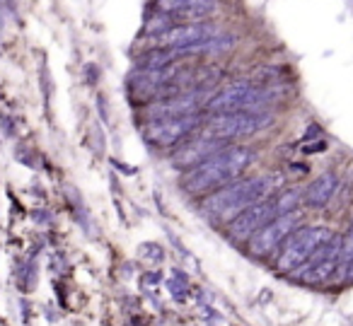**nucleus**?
<instances>
[{
  "label": "nucleus",
  "instance_id": "obj_1",
  "mask_svg": "<svg viewBox=\"0 0 353 326\" xmlns=\"http://www.w3.org/2000/svg\"><path fill=\"white\" fill-rule=\"evenodd\" d=\"M281 186H283V176L279 174H259L250 176V179H235L230 184L221 186L218 191H211L201 201V213L206 218L216 220V223H230L245 208L276 196Z\"/></svg>",
  "mask_w": 353,
  "mask_h": 326
},
{
  "label": "nucleus",
  "instance_id": "obj_2",
  "mask_svg": "<svg viewBox=\"0 0 353 326\" xmlns=\"http://www.w3.org/2000/svg\"><path fill=\"white\" fill-rule=\"evenodd\" d=\"M252 160H254V155H252L250 147L228 145L223 150H218L213 157L203 160L201 165L187 170V174L182 179V189L192 196L221 189V186L240 179V174L252 165Z\"/></svg>",
  "mask_w": 353,
  "mask_h": 326
},
{
  "label": "nucleus",
  "instance_id": "obj_3",
  "mask_svg": "<svg viewBox=\"0 0 353 326\" xmlns=\"http://www.w3.org/2000/svg\"><path fill=\"white\" fill-rule=\"evenodd\" d=\"M332 239V232L327 227H317V225H310V227H298L283 244H281V252L276 256V271L279 273H293L322 247L324 242Z\"/></svg>",
  "mask_w": 353,
  "mask_h": 326
},
{
  "label": "nucleus",
  "instance_id": "obj_4",
  "mask_svg": "<svg viewBox=\"0 0 353 326\" xmlns=\"http://www.w3.org/2000/svg\"><path fill=\"white\" fill-rule=\"evenodd\" d=\"M274 123V114L269 109L264 112H225L213 114V119L206 121V133L213 138L230 143L235 138H247L264 131Z\"/></svg>",
  "mask_w": 353,
  "mask_h": 326
},
{
  "label": "nucleus",
  "instance_id": "obj_5",
  "mask_svg": "<svg viewBox=\"0 0 353 326\" xmlns=\"http://www.w3.org/2000/svg\"><path fill=\"white\" fill-rule=\"evenodd\" d=\"M206 116L201 112L187 114V116H174V119H160V121H148L143 126V136L152 147H174L179 143L189 141V136H196L199 128L203 126Z\"/></svg>",
  "mask_w": 353,
  "mask_h": 326
},
{
  "label": "nucleus",
  "instance_id": "obj_6",
  "mask_svg": "<svg viewBox=\"0 0 353 326\" xmlns=\"http://www.w3.org/2000/svg\"><path fill=\"white\" fill-rule=\"evenodd\" d=\"M336 271H341V237H334L324 242L298 271H293V278L303 285H322Z\"/></svg>",
  "mask_w": 353,
  "mask_h": 326
},
{
  "label": "nucleus",
  "instance_id": "obj_7",
  "mask_svg": "<svg viewBox=\"0 0 353 326\" xmlns=\"http://www.w3.org/2000/svg\"><path fill=\"white\" fill-rule=\"evenodd\" d=\"M208 99L211 97H206V90H201V88L179 90V92H172V94H167V97H157V99H152V102H148L145 119L148 121H160V119L187 116V114L201 112Z\"/></svg>",
  "mask_w": 353,
  "mask_h": 326
},
{
  "label": "nucleus",
  "instance_id": "obj_8",
  "mask_svg": "<svg viewBox=\"0 0 353 326\" xmlns=\"http://www.w3.org/2000/svg\"><path fill=\"white\" fill-rule=\"evenodd\" d=\"M300 220H303V213L300 210H293V213H283V215H276L274 220L264 225L256 234H252L247 239V249H250L252 256H269L274 254L295 230L300 227Z\"/></svg>",
  "mask_w": 353,
  "mask_h": 326
},
{
  "label": "nucleus",
  "instance_id": "obj_9",
  "mask_svg": "<svg viewBox=\"0 0 353 326\" xmlns=\"http://www.w3.org/2000/svg\"><path fill=\"white\" fill-rule=\"evenodd\" d=\"M276 215H281L279 205H276V196L259 201V203L245 208L240 215H235V218L228 223V237H230L232 242H247L252 234L259 232V230L264 227L269 220H274Z\"/></svg>",
  "mask_w": 353,
  "mask_h": 326
},
{
  "label": "nucleus",
  "instance_id": "obj_10",
  "mask_svg": "<svg viewBox=\"0 0 353 326\" xmlns=\"http://www.w3.org/2000/svg\"><path fill=\"white\" fill-rule=\"evenodd\" d=\"M218 34V27L213 22H179L167 27L165 32L152 37V46L157 49H182L189 44H199Z\"/></svg>",
  "mask_w": 353,
  "mask_h": 326
},
{
  "label": "nucleus",
  "instance_id": "obj_11",
  "mask_svg": "<svg viewBox=\"0 0 353 326\" xmlns=\"http://www.w3.org/2000/svg\"><path fill=\"white\" fill-rule=\"evenodd\" d=\"M228 145H230V143L221 141V138H213V136H208V133H201V136L196 133V138L184 141V145L172 155V165L179 167V170H192V167L201 165L203 160L213 157L218 150H223V147H228Z\"/></svg>",
  "mask_w": 353,
  "mask_h": 326
},
{
  "label": "nucleus",
  "instance_id": "obj_12",
  "mask_svg": "<svg viewBox=\"0 0 353 326\" xmlns=\"http://www.w3.org/2000/svg\"><path fill=\"white\" fill-rule=\"evenodd\" d=\"M157 10L184 22H206L218 10V0H157Z\"/></svg>",
  "mask_w": 353,
  "mask_h": 326
},
{
  "label": "nucleus",
  "instance_id": "obj_13",
  "mask_svg": "<svg viewBox=\"0 0 353 326\" xmlns=\"http://www.w3.org/2000/svg\"><path fill=\"white\" fill-rule=\"evenodd\" d=\"M254 88V80H235L228 88H223L221 92H216L206 102V112L211 114H225V112H240L245 104L247 92Z\"/></svg>",
  "mask_w": 353,
  "mask_h": 326
},
{
  "label": "nucleus",
  "instance_id": "obj_14",
  "mask_svg": "<svg viewBox=\"0 0 353 326\" xmlns=\"http://www.w3.org/2000/svg\"><path fill=\"white\" fill-rule=\"evenodd\" d=\"M339 191V176L334 172H324L319 174L307 189L303 191V203L307 208H324L329 201L334 198V194Z\"/></svg>",
  "mask_w": 353,
  "mask_h": 326
},
{
  "label": "nucleus",
  "instance_id": "obj_15",
  "mask_svg": "<svg viewBox=\"0 0 353 326\" xmlns=\"http://www.w3.org/2000/svg\"><path fill=\"white\" fill-rule=\"evenodd\" d=\"M353 261V220L348 225L346 234L341 237V271Z\"/></svg>",
  "mask_w": 353,
  "mask_h": 326
}]
</instances>
